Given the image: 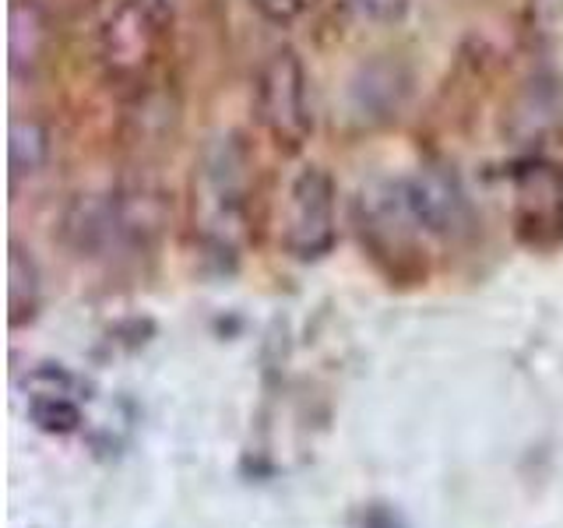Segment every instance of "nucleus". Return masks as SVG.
<instances>
[{"label":"nucleus","mask_w":563,"mask_h":528,"mask_svg":"<svg viewBox=\"0 0 563 528\" xmlns=\"http://www.w3.org/2000/svg\"><path fill=\"white\" fill-rule=\"evenodd\" d=\"M43 304V282L40 268H35L32 254H25L22 246L11 243V261H8V321L11 328H25L35 321Z\"/></svg>","instance_id":"obj_9"},{"label":"nucleus","mask_w":563,"mask_h":528,"mask_svg":"<svg viewBox=\"0 0 563 528\" xmlns=\"http://www.w3.org/2000/svg\"><path fill=\"white\" fill-rule=\"evenodd\" d=\"M405 198L412 205V216L419 219L422 233L440 240H457L468 233L472 208L457 176L440 166H422L409 180H401Z\"/></svg>","instance_id":"obj_6"},{"label":"nucleus","mask_w":563,"mask_h":528,"mask_svg":"<svg viewBox=\"0 0 563 528\" xmlns=\"http://www.w3.org/2000/svg\"><path fill=\"white\" fill-rule=\"evenodd\" d=\"M352 222L363 254L391 286H416L427 278V257H422V226L412 216L401 180H374L352 201Z\"/></svg>","instance_id":"obj_1"},{"label":"nucleus","mask_w":563,"mask_h":528,"mask_svg":"<svg viewBox=\"0 0 563 528\" xmlns=\"http://www.w3.org/2000/svg\"><path fill=\"white\" fill-rule=\"evenodd\" d=\"M363 528H409V521L401 518L398 507L384 504V501H374L363 510Z\"/></svg>","instance_id":"obj_13"},{"label":"nucleus","mask_w":563,"mask_h":528,"mask_svg":"<svg viewBox=\"0 0 563 528\" xmlns=\"http://www.w3.org/2000/svg\"><path fill=\"white\" fill-rule=\"evenodd\" d=\"M542 4V11L550 14V18H556V22H563V0H539Z\"/></svg>","instance_id":"obj_16"},{"label":"nucleus","mask_w":563,"mask_h":528,"mask_svg":"<svg viewBox=\"0 0 563 528\" xmlns=\"http://www.w3.org/2000/svg\"><path fill=\"white\" fill-rule=\"evenodd\" d=\"M334 180L324 166H303L286 194L282 246L296 261H317L334 246Z\"/></svg>","instance_id":"obj_4"},{"label":"nucleus","mask_w":563,"mask_h":528,"mask_svg":"<svg viewBox=\"0 0 563 528\" xmlns=\"http://www.w3.org/2000/svg\"><path fill=\"white\" fill-rule=\"evenodd\" d=\"M11 70L35 75L49 53V14L40 0H11Z\"/></svg>","instance_id":"obj_8"},{"label":"nucleus","mask_w":563,"mask_h":528,"mask_svg":"<svg viewBox=\"0 0 563 528\" xmlns=\"http://www.w3.org/2000/svg\"><path fill=\"white\" fill-rule=\"evenodd\" d=\"M366 81H369V78H366ZM356 96H363V99H360V110H366L369 99H377V96H380V88H374V81H369V88H366V85H356ZM398 102H401V88H387V110H398Z\"/></svg>","instance_id":"obj_15"},{"label":"nucleus","mask_w":563,"mask_h":528,"mask_svg":"<svg viewBox=\"0 0 563 528\" xmlns=\"http://www.w3.org/2000/svg\"><path fill=\"white\" fill-rule=\"evenodd\" d=\"M310 0H251V8L272 25H292L307 11Z\"/></svg>","instance_id":"obj_12"},{"label":"nucleus","mask_w":563,"mask_h":528,"mask_svg":"<svg viewBox=\"0 0 563 528\" xmlns=\"http://www.w3.org/2000/svg\"><path fill=\"white\" fill-rule=\"evenodd\" d=\"M148 4H152V8H155L158 14H163V18H166V14H173V8H176V4H180V0H148Z\"/></svg>","instance_id":"obj_17"},{"label":"nucleus","mask_w":563,"mask_h":528,"mask_svg":"<svg viewBox=\"0 0 563 528\" xmlns=\"http://www.w3.org/2000/svg\"><path fill=\"white\" fill-rule=\"evenodd\" d=\"M49 152V134L35 120H14L11 128V169L14 176L35 173L46 163Z\"/></svg>","instance_id":"obj_11"},{"label":"nucleus","mask_w":563,"mask_h":528,"mask_svg":"<svg viewBox=\"0 0 563 528\" xmlns=\"http://www.w3.org/2000/svg\"><path fill=\"white\" fill-rule=\"evenodd\" d=\"M360 11L369 14V18H384V22H391L405 11V0H356Z\"/></svg>","instance_id":"obj_14"},{"label":"nucleus","mask_w":563,"mask_h":528,"mask_svg":"<svg viewBox=\"0 0 563 528\" xmlns=\"http://www.w3.org/2000/svg\"><path fill=\"white\" fill-rule=\"evenodd\" d=\"M29 422L40 433H49V437H70L81 430V405L78 398L70 392H49V387H43V392H29Z\"/></svg>","instance_id":"obj_10"},{"label":"nucleus","mask_w":563,"mask_h":528,"mask_svg":"<svg viewBox=\"0 0 563 528\" xmlns=\"http://www.w3.org/2000/svg\"><path fill=\"white\" fill-rule=\"evenodd\" d=\"M158 25H163V14L148 0H123L117 11H110L99 32V53L113 78L137 81L152 67Z\"/></svg>","instance_id":"obj_5"},{"label":"nucleus","mask_w":563,"mask_h":528,"mask_svg":"<svg viewBox=\"0 0 563 528\" xmlns=\"http://www.w3.org/2000/svg\"><path fill=\"white\" fill-rule=\"evenodd\" d=\"M510 219L528 251H556L563 243V166L528 158L510 173Z\"/></svg>","instance_id":"obj_3"},{"label":"nucleus","mask_w":563,"mask_h":528,"mask_svg":"<svg viewBox=\"0 0 563 528\" xmlns=\"http://www.w3.org/2000/svg\"><path fill=\"white\" fill-rule=\"evenodd\" d=\"M257 120L282 152H299L313 134V110L303 61L292 50H275L257 75Z\"/></svg>","instance_id":"obj_2"},{"label":"nucleus","mask_w":563,"mask_h":528,"mask_svg":"<svg viewBox=\"0 0 563 528\" xmlns=\"http://www.w3.org/2000/svg\"><path fill=\"white\" fill-rule=\"evenodd\" d=\"M198 205L205 216V237L219 246L233 243V229L243 226V158L236 145H222L208 155L201 169Z\"/></svg>","instance_id":"obj_7"}]
</instances>
